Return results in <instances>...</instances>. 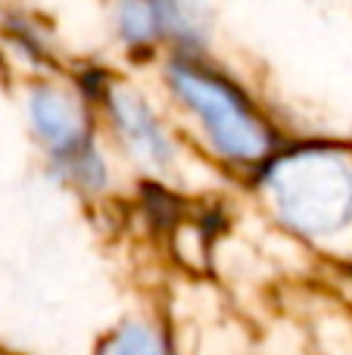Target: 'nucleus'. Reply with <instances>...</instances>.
<instances>
[{"label":"nucleus","instance_id":"obj_1","mask_svg":"<svg viewBox=\"0 0 352 355\" xmlns=\"http://www.w3.org/2000/svg\"><path fill=\"white\" fill-rule=\"evenodd\" d=\"M281 215L306 234H328L352 218V172L322 150L284 156L268 175Z\"/></svg>","mask_w":352,"mask_h":355},{"label":"nucleus","instance_id":"obj_2","mask_svg":"<svg viewBox=\"0 0 352 355\" xmlns=\"http://www.w3.org/2000/svg\"><path fill=\"white\" fill-rule=\"evenodd\" d=\"M172 81L178 94L197 110V116L206 122L212 141L218 144L225 156L234 159H259L268 150V135L262 125L247 112V106L234 97L225 85L206 78L191 69H172Z\"/></svg>","mask_w":352,"mask_h":355},{"label":"nucleus","instance_id":"obj_3","mask_svg":"<svg viewBox=\"0 0 352 355\" xmlns=\"http://www.w3.org/2000/svg\"><path fill=\"white\" fill-rule=\"evenodd\" d=\"M112 112H116V122L122 128V135L128 137V144L153 166H162L168 159V144L162 137L159 125L153 122V116L147 112V106L134 97L131 91H112Z\"/></svg>","mask_w":352,"mask_h":355},{"label":"nucleus","instance_id":"obj_4","mask_svg":"<svg viewBox=\"0 0 352 355\" xmlns=\"http://www.w3.org/2000/svg\"><path fill=\"white\" fill-rule=\"evenodd\" d=\"M31 119L50 147L69 150L81 141V116L66 94L50 91V87L35 91L31 94Z\"/></svg>","mask_w":352,"mask_h":355},{"label":"nucleus","instance_id":"obj_5","mask_svg":"<svg viewBox=\"0 0 352 355\" xmlns=\"http://www.w3.org/2000/svg\"><path fill=\"white\" fill-rule=\"evenodd\" d=\"M156 6L159 25L175 31L178 37H197L203 28V12L200 0H150Z\"/></svg>","mask_w":352,"mask_h":355},{"label":"nucleus","instance_id":"obj_6","mask_svg":"<svg viewBox=\"0 0 352 355\" xmlns=\"http://www.w3.org/2000/svg\"><path fill=\"white\" fill-rule=\"evenodd\" d=\"M118 28L128 41L141 44V41H150L156 35L159 25V16H156V6L150 0H122L118 3Z\"/></svg>","mask_w":352,"mask_h":355},{"label":"nucleus","instance_id":"obj_7","mask_svg":"<svg viewBox=\"0 0 352 355\" xmlns=\"http://www.w3.org/2000/svg\"><path fill=\"white\" fill-rule=\"evenodd\" d=\"M103 355H166V346L150 327L143 324H125L116 337L109 340Z\"/></svg>","mask_w":352,"mask_h":355}]
</instances>
